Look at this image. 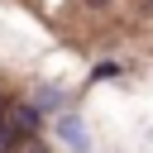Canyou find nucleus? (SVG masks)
I'll return each instance as SVG.
<instances>
[{
    "mask_svg": "<svg viewBox=\"0 0 153 153\" xmlns=\"http://www.w3.org/2000/svg\"><path fill=\"white\" fill-rule=\"evenodd\" d=\"M57 134H62L72 148H86V134H81V124H76L72 115H62V120H57Z\"/></svg>",
    "mask_w": 153,
    "mask_h": 153,
    "instance_id": "1",
    "label": "nucleus"
},
{
    "mask_svg": "<svg viewBox=\"0 0 153 153\" xmlns=\"http://www.w3.org/2000/svg\"><path fill=\"white\" fill-rule=\"evenodd\" d=\"M38 105H48V110H53V105H62V96H57V91H38Z\"/></svg>",
    "mask_w": 153,
    "mask_h": 153,
    "instance_id": "2",
    "label": "nucleus"
}]
</instances>
